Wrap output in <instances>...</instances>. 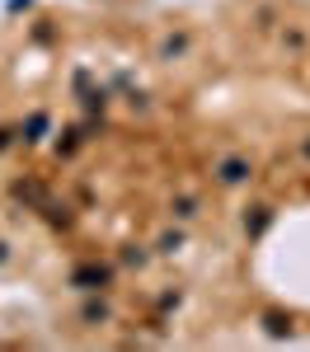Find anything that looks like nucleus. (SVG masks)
Here are the masks:
<instances>
[{"label": "nucleus", "mask_w": 310, "mask_h": 352, "mask_svg": "<svg viewBox=\"0 0 310 352\" xmlns=\"http://www.w3.org/2000/svg\"><path fill=\"white\" fill-rule=\"evenodd\" d=\"M250 174H254V169H250V160H245V155H225V160L217 164V184H225V188H240Z\"/></svg>", "instance_id": "f257e3e1"}, {"label": "nucleus", "mask_w": 310, "mask_h": 352, "mask_svg": "<svg viewBox=\"0 0 310 352\" xmlns=\"http://www.w3.org/2000/svg\"><path fill=\"white\" fill-rule=\"evenodd\" d=\"M245 226H250V230H263V226H268V207H254V217H245Z\"/></svg>", "instance_id": "f03ea898"}, {"label": "nucleus", "mask_w": 310, "mask_h": 352, "mask_svg": "<svg viewBox=\"0 0 310 352\" xmlns=\"http://www.w3.org/2000/svg\"><path fill=\"white\" fill-rule=\"evenodd\" d=\"M306 155H310V146H306Z\"/></svg>", "instance_id": "7ed1b4c3"}]
</instances>
